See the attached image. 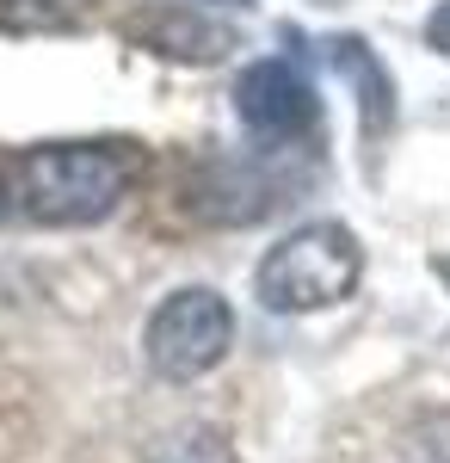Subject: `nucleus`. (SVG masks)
Listing matches in <instances>:
<instances>
[{
	"label": "nucleus",
	"mask_w": 450,
	"mask_h": 463,
	"mask_svg": "<svg viewBox=\"0 0 450 463\" xmlns=\"http://www.w3.org/2000/svg\"><path fill=\"white\" fill-rule=\"evenodd\" d=\"M130 155L111 143H37L13 161V198L43 229H87L124 204Z\"/></svg>",
	"instance_id": "nucleus-1"
},
{
	"label": "nucleus",
	"mask_w": 450,
	"mask_h": 463,
	"mask_svg": "<svg viewBox=\"0 0 450 463\" xmlns=\"http://www.w3.org/2000/svg\"><path fill=\"white\" fill-rule=\"evenodd\" d=\"M358 279H364V248L346 222H303L277 248H266L253 272V297L272 316H314L346 303Z\"/></svg>",
	"instance_id": "nucleus-2"
},
{
	"label": "nucleus",
	"mask_w": 450,
	"mask_h": 463,
	"mask_svg": "<svg viewBox=\"0 0 450 463\" xmlns=\"http://www.w3.org/2000/svg\"><path fill=\"white\" fill-rule=\"evenodd\" d=\"M229 346H235V309L210 285H185L173 297H161L142 327V358L167 383H192V377L216 371Z\"/></svg>",
	"instance_id": "nucleus-3"
},
{
	"label": "nucleus",
	"mask_w": 450,
	"mask_h": 463,
	"mask_svg": "<svg viewBox=\"0 0 450 463\" xmlns=\"http://www.w3.org/2000/svg\"><path fill=\"white\" fill-rule=\"evenodd\" d=\"M235 111H241V124L253 137H266V143H290V137H303L314 124V87L309 74L296 69V62H284V56H266V62H247L241 80H235Z\"/></svg>",
	"instance_id": "nucleus-4"
},
{
	"label": "nucleus",
	"mask_w": 450,
	"mask_h": 463,
	"mask_svg": "<svg viewBox=\"0 0 450 463\" xmlns=\"http://www.w3.org/2000/svg\"><path fill=\"white\" fill-rule=\"evenodd\" d=\"M148 43L167 50V56H179V62H210V56H222L229 32H216L204 19H192V13H167V19L148 25Z\"/></svg>",
	"instance_id": "nucleus-5"
},
{
	"label": "nucleus",
	"mask_w": 450,
	"mask_h": 463,
	"mask_svg": "<svg viewBox=\"0 0 450 463\" xmlns=\"http://www.w3.org/2000/svg\"><path fill=\"white\" fill-rule=\"evenodd\" d=\"M148 463H235V458H229V439L216 427H179L155 445Z\"/></svg>",
	"instance_id": "nucleus-6"
},
{
	"label": "nucleus",
	"mask_w": 450,
	"mask_h": 463,
	"mask_svg": "<svg viewBox=\"0 0 450 463\" xmlns=\"http://www.w3.org/2000/svg\"><path fill=\"white\" fill-rule=\"evenodd\" d=\"M426 43H432L438 56H450V0L432 6V19H426Z\"/></svg>",
	"instance_id": "nucleus-7"
},
{
	"label": "nucleus",
	"mask_w": 450,
	"mask_h": 463,
	"mask_svg": "<svg viewBox=\"0 0 450 463\" xmlns=\"http://www.w3.org/2000/svg\"><path fill=\"white\" fill-rule=\"evenodd\" d=\"M6 198H13V185H6V174H0V216H6Z\"/></svg>",
	"instance_id": "nucleus-8"
}]
</instances>
